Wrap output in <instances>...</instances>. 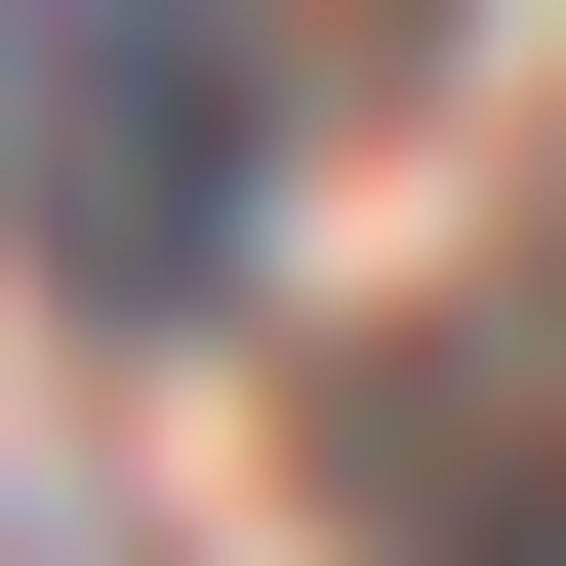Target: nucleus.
Listing matches in <instances>:
<instances>
[{
    "label": "nucleus",
    "mask_w": 566,
    "mask_h": 566,
    "mask_svg": "<svg viewBox=\"0 0 566 566\" xmlns=\"http://www.w3.org/2000/svg\"><path fill=\"white\" fill-rule=\"evenodd\" d=\"M0 243L82 324H202L283 243V41L243 0H0Z\"/></svg>",
    "instance_id": "nucleus-1"
},
{
    "label": "nucleus",
    "mask_w": 566,
    "mask_h": 566,
    "mask_svg": "<svg viewBox=\"0 0 566 566\" xmlns=\"http://www.w3.org/2000/svg\"><path fill=\"white\" fill-rule=\"evenodd\" d=\"M526 324H566V122H526Z\"/></svg>",
    "instance_id": "nucleus-2"
}]
</instances>
